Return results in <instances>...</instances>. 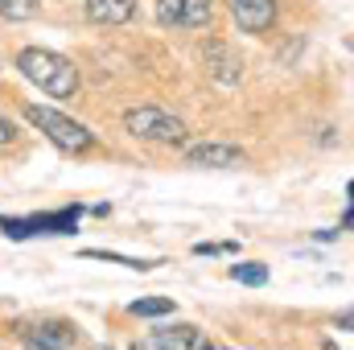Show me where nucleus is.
<instances>
[{"label": "nucleus", "instance_id": "nucleus-1", "mask_svg": "<svg viewBox=\"0 0 354 350\" xmlns=\"http://www.w3.org/2000/svg\"><path fill=\"white\" fill-rule=\"evenodd\" d=\"M17 66H21V75L33 87H41L54 99H75L79 95V71H75V62L62 58V54H54V50L29 46V50L17 54Z\"/></svg>", "mask_w": 354, "mask_h": 350}, {"label": "nucleus", "instance_id": "nucleus-2", "mask_svg": "<svg viewBox=\"0 0 354 350\" xmlns=\"http://www.w3.org/2000/svg\"><path fill=\"white\" fill-rule=\"evenodd\" d=\"M25 120H29L33 128H41L62 153H87L91 145H95V136H91L87 124H79V120H71V116H62V111H54V107L29 103V107H25Z\"/></svg>", "mask_w": 354, "mask_h": 350}, {"label": "nucleus", "instance_id": "nucleus-3", "mask_svg": "<svg viewBox=\"0 0 354 350\" xmlns=\"http://www.w3.org/2000/svg\"><path fill=\"white\" fill-rule=\"evenodd\" d=\"M124 128L136 140H153V145H181L185 140V124L169 116L165 107H132V111H124Z\"/></svg>", "mask_w": 354, "mask_h": 350}, {"label": "nucleus", "instance_id": "nucleus-4", "mask_svg": "<svg viewBox=\"0 0 354 350\" xmlns=\"http://www.w3.org/2000/svg\"><path fill=\"white\" fill-rule=\"evenodd\" d=\"M83 219V206H62L50 214H29V219H4L0 214V231L8 239H29V235H75Z\"/></svg>", "mask_w": 354, "mask_h": 350}, {"label": "nucleus", "instance_id": "nucleus-5", "mask_svg": "<svg viewBox=\"0 0 354 350\" xmlns=\"http://www.w3.org/2000/svg\"><path fill=\"white\" fill-rule=\"evenodd\" d=\"M157 21L169 29H202L210 25V0H157Z\"/></svg>", "mask_w": 354, "mask_h": 350}, {"label": "nucleus", "instance_id": "nucleus-6", "mask_svg": "<svg viewBox=\"0 0 354 350\" xmlns=\"http://www.w3.org/2000/svg\"><path fill=\"white\" fill-rule=\"evenodd\" d=\"M202 62H206L210 79H214V83H223V87H235V83L243 79V58H239L231 46H223V42H206Z\"/></svg>", "mask_w": 354, "mask_h": 350}, {"label": "nucleus", "instance_id": "nucleus-7", "mask_svg": "<svg viewBox=\"0 0 354 350\" xmlns=\"http://www.w3.org/2000/svg\"><path fill=\"white\" fill-rule=\"evenodd\" d=\"M243 33H268L276 25V0H227Z\"/></svg>", "mask_w": 354, "mask_h": 350}, {"label": "nucleus", "instance_id": "nucleus-8", "mask_svg": "<svg viewBox=\"0 0 354 350\" xmlns=\"http://www.w3.org/2000/svg\"><path fill=\"white\" fill-rule=\"evenodd\" d=\"M185 161L189 165H198V169H239L243 165V153L235 149V145H194L189 153H185Z\"/></svg>", "mask_w": 354, "mask_h": 350}, {"label": "nucleus", "instance_id": "nucleus-9", "mask_svg": "<svg viewBox=\"0 0 354 350\" xmlns=\"http://www.w3.org/2000/svg\"><path fill=\"white\" fill-rule=\"evenodd\" d=\"M153 347L157 350H214L198 326H161L153 334Z\"/></svg>", "mask_w": 354, "mask_h": 350}, {"label": "nucleus", "instance_id": "nucleus-10", "mask_svg": "<svg viewBox=\"0 0 354 350\" xmlns=\"http://www.w3.org/2000/svg\"><path fill=\"white\" fill-rule=\"evenodd\" d=\"M25 338H29V347L62 350V347H71L79 334H75V326H71V322H37L33 330H25Z\"/></svg>", "mask_w": 354, "mask_h": 350}, {"label": "nucleus", "instance_id": "nucleus-11", "mask_svg": "<svg viewBox=\"0 0 354 350\" xmlns=\"http://www.w3.org/2000/svg\"><path fill=\"white\" fill-rule=\"evenodd\" d=\"M87 17L95 25H124L136 17V0H87Z\"/></svg>", "mask_w": 354, "mask_h": 350}, {"label": "nucleus", "instance_id": "nucleus-12", "mask_svg": "<svg viewBox=\"0 0 354 350\" xmlns=\"http://www.w3.org/2000/svg\"><path fill=\"white\" fill-rule=\"evenodd\" d=\"M41 0H0V21H29L37 17Z\"/></svg>", "mask_w": 354, "mask_h": 350}, {"label": "nucleus", "instance_id": "nucleus-13", "mask_svg": "<svg viewBox=\"0 0 354 350\" xmlns=\"http://www.w3.org/2000/svg\"><path fill=\"white\" fill-rule=\"evenodd\" d=\"M132 313L136 317H165V313H174V301L169 297H145V301H132Z\"/></svg>", "mask_w": 354, "mask_h": 350}, {"label": "nucleus", "instance_id": "nucleus-14", "mask_svg": "<svg viewBox=\"0 0 354 350\" xmlns=\"http://www.w3.org/2000/svg\"><path fill=\"white\" fill-rule=\"evenodd\" d=\"M87 260H107V264H124V268H136V272H149V268H157V260H128V256H115V252H99V248H91L83 252Z\"/></svg>", "mask_w": 354, "mask_h": 350}, {"label": "nucleus", "instance_id": "nucleus-15", "mask_svg": "<svg viewBox=\"0 0 354 350\" xmlns=\"http://www.w3.org/2000/svg\"><path fill=\"white\" fill-rule=\"evenodd\" d=\"M231 280H239V284H268V268L264 264H235Z\"/></svg>", "mask_w": 354, "mask_h": 350}, {"label": "nucleus", "instance_id": "nucleus-16", "mask_svg": "<svg viewBox=\"0 0 354 350\" xmlns=\"http://www.w3.org/2000/svg\"><path fill=\"white\" fill-rule=\"evenodd\" d=\"M194 252L198 256H231V252H239L235 243H194Z\"/></svg>", "mask_w": 354, "mask_h": 350}, {"label": "nucleus", "instance_id": "nucleus-17", "mask_svg": "<svg viewBox=\"0 0 354 350\" xmlns=\"http://www.w3.org/2000/svg\"><path fill=\"white\" fill-rule=\"evenodd\" d=\"M12 136H17V132H12V124H8V120H4V116H0V145H8V140H12Z\"/></svg>", "mask_w": 354, "mask_h": 350}, {"label": "nucleus", "instance_id": "nucleus-18", "mask_svg": "<svg viewBox=\"0 0 354 350\" xmlns=\"http://www.w3.org/2000/svg\"><path fill=\"white\" fill-rule=\"evenodd\" d=\"M132 350H157V347H153V342H136Z\"/></svg>", "mask_w": 354, "mask_h": 350}, {"label": "nucleus", "instance_id": "nucleus-19", "mask_svg": "<svg viewBox=\"0 0 354 350\" xmlns=\"http://www.w3.org/2000/svg\"><path fill=\"white\" fill-rule=\"evenodd\" d=\"M322 350H338V347H334V342H322Z\"/></svg>", "mask_w": 354, "mask_h": 350}, {"label": "nucleus", "instance_id": "nucleus-20", "mask_svg": "<svg viewBox=\"0 0 354 350\" xmlns=\"http://www.w3.org/2000/svg\"><path fill=\"white\" fill-rule=\"evenodd\" d=\"M25 350H41V347H25Z\"/></svg>", "mask_w": 354, "mask_h": 350}, {"label": "nucleus", "instance_id": "nucleus-21", "mask_svg": "<svg viewBox=\"0 0 354 350\" xmlns=\"http://www.w3.org/2000/svg\"><path fill=\"white\" fill-rule=\"evenodd\" d=\"M95 350H111V347H95Z\"/></svg>", "mask_w": 354, "mask_h": 350}]
</instances>
